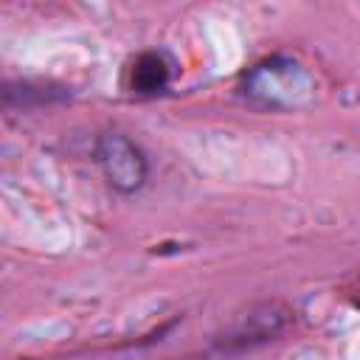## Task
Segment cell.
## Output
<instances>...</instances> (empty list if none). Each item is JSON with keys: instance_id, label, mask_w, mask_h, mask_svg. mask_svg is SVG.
Masks as SVG:
<instances>
[{"instance_id": "obj_4", "label": "cell", "mask_w": 360, "mask_h": 360, "mask_svg": "<svg viewBox=\"0 0 360 360\" xmlns=\"http://www.w3.org/2000/svg\"><path fill=\"white\" fill-rule=\"evenodd\" d=\"M248 321H250V323L236 326L228 340H236L239 346H245V343L250 346V343H256V340H267V338H273L276 332H281V326L287 323V312H276V307L270 304V307H264L262 312H250Z\"/></svg>"}, {"instance_id": "obj_2", "label": "cell", "mask_w": 360, "mask_h": 360, "mask_svg": "<svg viewBox=\"0 0 360 360\" xmlns=\"http://www.w3.org/2000/svg\"><path fill=\"white\" fill-rule=\"evenodd\" d=\"M93 158H96L104 180L110 183V188H115L118 194L141 191L149 177V163H146L143 149L129 135H124L118 129H107L96 138Z\"/></svg>"}, {"instance_id": "obj_3", "label": "cell", "mask_w": 360, "mask_h": 360, "mask_svg": "<svg viewBox=\"0 0 360 360\" xmlns=\"http://www.w3.org/2000/svg\"><path fill=\"white\" fill-rule=\"evenodd\" d=\"M172 59L163 51H143L132 59L127 68V87L138 96H155L163 93L172 82Z\"/></svg>"}, {"instance_id": "obj_1", "label": "cell", "mask_w": 360, "mask_h": 360, "mask_svg": "<svg viewBox=\"0 0 360 360\" xmlns=\"http://www.w3.org/2000/svg\"><path fill=\"white\" fill-rule=\"evenodd\" d=\"M239 93L267 110H298L315 98V79L301 62L270 56L242 73Z\"/></svg>"}]
</instances>
